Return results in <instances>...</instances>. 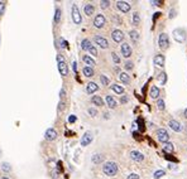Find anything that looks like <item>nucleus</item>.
Wrapping results in <instances>:
<instances>
[{"instance_id": "1", "label": "nucleus", "mask_w": 187, "mask_h": 179, "mask_svg": "<svg viewBox=\"0 0 187 179\" xmlns=\"http://www.w3.org/2000/svg\"><path fill=\"white\" fill-rule=\"evenodd\" d=\"M102 171L105 173L108 177H114L118 173V164L114 161H106L102 165Z\"/></svg>"}, {"instance_id": "2", "label": "nucleus", "mask_w": 187, "mask_h": 179, "mask_svg": "<svg viewBox=\"0 0 187 179\" xmlns=\"http://www.w3.org/2000/svg\"><path fill=\"white\" fill-rule=\"evenodd\" d=\"M72 20H74L75 24H81L82 18H81V13L77 8V5H72Z\"/></svg>"}, {"instance_id": "3", "label": "nucleus", "mask_w": 187, "mask_h": 179, "mask_svg": "<svg viewBox=\"0 0 187 179\" xmlns=\"http://www.w3.org/2000/svg\"><path fill=\"white\" fill-rule=\"evenodd\" d=\"M157 137L161 143H168L169 141V134L167 133V130L164 129H158L157 130Z\"/></svg>"}, {"instance_id": "4", "label": "nucleus", "mask_w": 187, "mask_h": 179, "mask_svg": "<svg viewBox=\"0 0 187 179\" xmlns=\"http://www.w3.org/2000/svg\"><path fill=\"white\" fill-rule=\"evenodd\" d=\"M158 44L162 49H167L168 46H169V39H168V36L166 33H162L161 36L158 38Z\"/></svg>"}, {"instance_id": "5", "label": "nucleus", "mask_w": 187, "mask_h": 179, "mask_svg": "<svg viewBox=\"0 0 187 179\" xmlns=\"http://www.w3.org/2000/svg\"><path fill=\"white\" fill-rule=\"evenodd\" d=\"M105 23H106V19L102 14H98L95 16V19H94V25H95V28H98V29H101L102 27L105 25Z\"/></svg>"}, {"instance_id": "6", "label": "nucleus", "mask_w": 187, "mask_h": 179, "mask_svg": "<svg viewBox=\"0 0 187 179\" xmlns=\"http://www.w3.org/2000/svg\"><path fill=\"white\" fill-rule=\"evenodd\" d=\"M173 36H175V39L177 40V42H179V43L185 42V39H186V32L183 29L173 30Z\"/></svg>"}, {"instance_id": "7", "label": "nucleus", "mask_w": 187, "mask_h": 179, "mask_svg": "<svg viewBox=\"0 0 187 179\" xmlns=\"http://www.w3.org/2000/svg\"><path fill=\"white\" fill-rule=\"evenodd\" d=\"M111 38H113L114 42L122 43L124 40V33L120 29H115V30H113V33H111Z\"/></svg>"}, {"instance_id": "8", "label": "nucleus", "mask_w": 187, "mask_h": 179, "mask_svg": "<svg viewBox=\"0 0 187 179\" xmlns=\"http://www.w3.org/2000/svg\"><path fill=\"white\" fill-rule=\"evenodd\" d=\"M91 141H92V134L90 131H86L84 136L81 137V146H87L89 144H91Z\"/></svg>"}, {"instance_id": "9", "label": "nucleus", "mask_w": 187, "mask_h": 179, "mask_svg": "<svg viewBox=\"0 0 187 179\" xmlns=\"http://www.w3.org/2000/svg\"><path fill=\"white\" fill-rule=\"evenodd\" d=\"M44 136H46V140H48V141H53L54 139H57L58 134H57V131L53 129V127H51V129H48L46 131Z\"/></svg>"}, {"instance_id": "10", "label": "nucleus", "mask_w": 187, "mask_h": 179, "mask_svg": "<svg viewBox=\"0 0 187 179\" xmlns=\"http://www.w3.org/2000/svg\"><path fill=\"white\" fill-rule=\"evenodd\" d=\"M95 43L98 44V46L101 47L102 49H106V48L109 47V42L104 37H101V36H96L95 37Z\"/></svg>"}, {"instance_id": "11", "label": "nucleus", "mask_w": 187, "mask_h": 179, "mask_svg": "<svg viewBox=\"0 0 187 179\" xmlns=\"http://www.w3.org/2000/svg\"><path fill=\"white\" fill-rule=\"evenodd\" d=\"M58 71H60L61 76H67L68 74V66L65 61H58Z\"/></svg>"}, {"instance_id": "12", "label": "nucleus", "mask_w": 187, "mask_h": 179, "mask_svg": "<svg viewBox=\"0 0 187 179\" xmlns=\"http://www.w3.org/2000/svg\"><path fill=\"white\" fill-rule=\"evenodd\" d=\"M120 49H122V54L125 58H129L131 56V47L128 43H123L122 47H120Z\"/></svg>"}, {"instance_id": "13", "label": "nucleus", "mask_w": 187, "mask_h": 179, "mask_svg": "<svg viewBox=\"0 0 187 179\" xmlns=\"http://www.w3.org/2000/svg\"><path fill=\"white\" fill-rule=\"evenodd\" d=\"M116 6H118V9H119L120 12H123V13H128L130 10V4L129 3H126V1H118Z\"/></svg>"}, {"instance_id": "14", "label": "nucleus", "mask_w": 187, "mask_h": 179, "mask_svg": "<svg viewBox=\"0 0 187 179\" xmlns=\"http://www.w3.org/2000/svg\"><path fill=\"white\" fill-rule=\"evenodd\" d=\"M168 126L171 127V129L173 130V131H176V133H179L182 130V126H181V124H179L177 120H171V121L168 122Z\"/></svg>"}, {"instance_id": "15", "label": "nucleus", "mask_w": 187, "mask_h": 179, "mask_svg": "<svg viewBox=\"0 0 187 179\" xmlns=\"http://www.w3.org/2000/svg\"><path fill=\"white\" fill-rule=\"evenodd\" d=\"M130 158L134 161H143L144 160V155L140 153V151H137V150L131 151V153H130Z\"/></svg>"}, {"instance_id": "16", "label": "nucleus", "mask_w": 187, "mask_h": 179, "mask_svg": "<svg viewBox=\"0 0 187 179\" xmlns=\"http://www.w3.org/2000/svg\"><path fill=\"white\" fill-rule=\"evenodd\" d=\"M164 61H166V58H164L163 54H157V56L154 57V59H153L154 64L155 66H158V67H163L164 66Z\"/></svg>"}, {"instance_id": "17", "label": "nucleus", "mask_w": 187, "mask_h": 179, "mask_svg": "<svg viewBox=\"0 0 187 179\" xmlns=\"http://www.w3.org/2000/svg\"><path fill=\"white\" fill-rule=\"evenodd\" d=\"M99 90V86L95 83V82H89L87 86H86V91H87V94H94V92H96Z\"/></svg>"}, {"instance_id": "18", "label": "nucleus", "mask_w": 187, "mask_h": 179, "mask_svg": "<svg viewBox=\"0 0 187 179\" xmlns=\"http://www.w3.org/2000/svg\"><path fill=\"white\" fill-rule=\"evenodd\" d=\"M82 61H84L85 63L87 64V67H91V68H92L94 66H96V62L94 61V59H92V58L90 57V56H87V54H85V56L82 57Z\"/></svg>"}, {"instance_id": "19", "label": "nucleus", "mask_w": 187, "mask_h": 179, "mask_svg": "<svg viewBox=\"0 0 187 179\" xmlns=\"http://www.w3.org/2000/svg\"><path fill=\"white\" fill-rule=\"evenodd\" d=\"M106 104H108V106H109L110 109H115V107H116V101H115V98H114L113 96H110V95L106 96Z\"/></svg>"}, {"instance_id": "20", "label": "nucleus", "mask_w": 187, "mask_h": 179, "mask_svg": "<svg viewBox=\"0 0 187 179\" xmlns=\"http://www.w3.org/2000/svg\"><path fill=\"white\" fill-rule=\"evenodd\" d=\"M91 102L94 105H96V106H104V100L100 97V96H92Z\"/></svg>"}, {"instance_id": "21", "label": "nucleus", "mask_w": 187, "mask_h": 179, "mask_svg": "<svg viewBox=\"0 0 187 179\" xmlns=\"http://www.w3.org/2000/svg\"><path fill=\"white\" fill-rule=\"evenodd\" d=\"M84 10H85V14L86 15H92L94 12H95V6H94L92 4H86Z\"/></svg>"}, {"instance_id": "22", "label": "nucleus", "mask_w": 187, "mask_h": 179, "mask_svg": "<svg viewBox=\"0 0 187 179\" xmlns=\"http://www.w3.org/2000/svg\"><path fill=\"white\" fill-rule=\"evenodd\" d=\"M151 97L155 100V98H158V96H159V88L157 87V86H152V88H151Z\"/></svg>"}, {"instance_id": "23", "label": "nucleus", "mask_w": 187, "mask_h": 179, "mask_svg": "<svg viewBox=\"0 0 187 179\" xmlns=\"http://www.w3.org/2000/svg\"><path fill=\"white\" fill-rule=\"evenodd\" d=\"M91 160H92V163H95V164H100L104 161V155L102 154H95V155L91 158Z\"/></svg>"}, {"instance_id": "24", "label": "nucleus", "mask_w": 187, "mask_h": 179, "mask_svg": "<svg viewBox=\"0 0 187 179\" xmlns=\"http://www.w3.org/2000/svg\"><path fill=\"white\" fill-rule=\"evenodd\" d=\"M82 73H84L85 77H92L94 76V68L91 67H84V70H82Z\"/></svg>"}, {"instance_id": "25", "label": "nucleus", "mask_w": 187, "mask_h": 179, "mask_svg": "<svg viewBox=\"0 0 187 179\" xmlns=\"http://www.w3.org/2000/svg\"><path fill=\"white\" fill-rule=\"evenodd\" d=\"M163 150L166 151V153H173L175 151V145H173L172 143H166L164 146H163Z\"/></svg>"}, {"instance_id": "26", "label": "nucleus", "mask_w": 187, "mask_h": 179, "mask_svg": "<svg viewBox=\"0 0 187 179\" xmlns=\"http://www.w3.org/2000/svg\"><path fill=\"white\" fill-rule=\"evenodd\" d=\"M129 36H130V39L133 40V42H138L139 40V33L137 32V30H130L129 32Z\"/></svg>"}, {"instance_id": "27", "label": "nucleus", "mask_w": 187, "mask_h": 179, "mask_svg": "<svg viewBox=\"0 0 187 179\" xmlns=\"http://www.w3.org/2000/svg\"><path fill=\"white\" fill-rule=\"evenodd\" d=\"M91 46H92V44H91V42H90L89 39H82V42H81V48H82L84 51H89Z\"/></svg>"}, {"instance_id": "28", "label": "nucleus", "mask_w": 187, "mask_h": 179, "mask_svg": "<svg viewBox=\"0 0 187 179\" xmlns=\"http://www.w3.org/2000/svg\"><path fill=\"white\" fill-rule=\"evenodd\" d=\"M119 78H120V81H122L123 83H129V82H130V77H129V74H128V73H124V72H123V73H120V74H119Z\"/></svg>"}, {"instance_id": "29", "label": "nucleus", "mask_w": 187, "mask_h": 179, "mask_svg": "<svg viewBox=\"0 0 187 179\" xmlns=\"http://www.w3.org/2000/svg\"><path fill=\"white\" fill-rule=\"evenodd\" d=\"M111 90H113V91L114 92H116V94L118 95H122V94H124V88L122 87V86H119V85H113L111 86Z\"/></svg>"}, {"instance_id": "30", "label": "nucleus", "mask_w": 187, "mask_h": 179, "mask_svg": "<svg viewBox=\"0 0 187 179\" xmlns=\"http://www.w3.org/2000/svg\"><path fill=\"white\" fill-rule=\"evenodd\" d=\"M61 14H62L61 9L56 8V13H54V24H58L61 22Z\"/></svg>"}, {"instance_id": "31", "label": "nucleus", "mask_w": 187, "mask_h": 179, "mask_svg": "<svg viewBox=\"0 0 187 179\" xmlns=\"http://www.w3.org/2000/svg\"><path fill=\"white\" fill-rule=\"evenodd\" d=\"M139 23H140V16H139V13H134L133 14V24L134 25H139Z\"/></svg>"}, {"instance_id": "32", "label": "nucleus", "mask_w": 187, "mask_h": 179, "mask_svg": "<svg viewBox=\"0 0 187 179\" xmlns=\"http://www.w3.org/2000/svg\"><path fill=\"white\" fill-rule=\"evenodd\" d=\"M1 169H3V171H5V173H9V171L12 170V167H10L9 163H3L1 164Z\"/></svg>"}, {"instance_id": "33", "label": "nucleus", "mask_w": 187, "mask_h": 179, "mask_svg": "<svg viewBox=\"0 0 187 179\" xmlns=\"http://www.w3.org/2000/svg\"><path fill=\"white\" fill-rule=\"evenodd\" d=\"M159 82H161V85H164L166 83V81H167V74L164 73V72H162L161 74H159Z\"/></svg>"}, {"instance_id": "34", "label": "nucleus", "mask_w": 187, "mask_h": 179, "mask_svg": "<svg viewBox=\"0 0 187 179\" xmlns=\"http://www.w3.org/2000/svg\"><path fill=\"white\" fill-rule=\"evenodd\" d=\"M100 81H101V83L104 85V86H108L109 85V78L108 77H106V76H104V74H101V76H100Z\"/></svg>"}, {"instance_id": "35", "label": "nucleus", "mask_w": 187, "mask_h": 179, "mask_svg": "<svg viewBox=\"0 0 187 179\" xmlns=\"http://www.w3.org/2000/svg\"><path fill=\"white\" fill-rule=\"evenodd\" d=\"M166 173H164V170H157V171H154V174H153V177L155 178V179H159V178H162L164 175Z\"/></svg>"}, {"instance_id": "36", "label": "nucleus", "mask_w": 187, "mask_h": 179, "mask_svg": "<svg viewBox=\"0 0 187 179\" xmlns=\"http://www.w3.org/2000/svg\"><path fill=\"white\" fill-rule=\"evenodd\" d=\"M157 106H158L159 110H164L166 109V105H164L163 100H158V101H157Z\"/></svg>"}, {"instance_id": "37", "label": "nucleus", "mask_w": 187, "mask_h": 179, "mask_svg": "<svg viewBox=\"0 0 187 179\" xmlns=\"http://www.w3.org/2000/svg\"><path fill=\"white\" fill-rule=\"evenodd\" d=\"M51 174H52V178L53 179H58V177H60V171H58L57 169H52Z\"/></svg>"}, {"instance_id": "38", "label": "nucleus", "mask_w": 187, "mask_h": 179, "mask_svg": "<svg viewBox=\"0 0 187 179\" xmlns=\"http://www.w3.org/2000/svg\"><path fill=\"white\" fill-rule=\"evenodd\" d=\"M109 5H110V1H108V0H102V1H100V6H101L102 9H106Z\"/></svg>"}, {"instance_id": "39", "label": "nucleus", "mask_w": 187, "mask_h": 179, "mask_svg": "<svg viewBox=\"0 0 187 179\" xmlns=\"http://www.w3.org/2000/svg\"><path fill=\"white\" fill-rule=\"evenodd\" d=\"M124 67H125L126 71H131V70H133V67H134V64H133V62H126Z\"/></svg>"}, {"instance_id": "40", "label": "nucleus", "mask_w": 187, "mask_h": 179, "mask_svg": "<svg viewBox=\"0 0 187 179\" xmlns=\"http://www.w3.org/2000/svg\"><path fill=\"white\" fill-rule=\"evenodd\" d=\"M111 57H113V61L115 62V63H120V58H119V56L114 52V53H111Z\"/></svg>"}, {"instance_id": "41", "label": "nucleus", "mask_w": 187, "mask_h": 179, "mask_svg": "<svg viewBox=\"0 0 187 179\" xmlns=\"http://www.w3.org/2000/svg\"><path fill=\"white\" fill-rule=\"evenodd\" d=\"M89 52H90V53H91V54H92V56H98V49H96V48H95V47H94V46H91V47H90V49H89Z\"/></svg>"}, {"instance_id": "42", "label": "nucleus", "mask_w": 187, "mask_h": 179, "mask_svg": "<svg viewBox=\"0 0 187 179\" xmlns=\"http://www.w3.org/2000/svg\"><path fill=\"white\" fill-rule=\"evenodd\" d=\"M87 111H89V113L91 116H96V115H98V111H96V109H94V107H90Z\"/></svg>"}, {"instance_id": "43", "label": "nucleus", "mask_w": 187, "mask_h": 179, "mask_svg": "<svg viewBox=\"0 0 187 179\" xmlns=\"http://www.w3.org/2000/svg\"><path fill=\"white\" fill-rule=\"evenodd\" d=\"M126 179H139V175L135 174V173H131V174L128 175V178H126Z\"/></svg>"}, {"instance_id": "44", "label": "nucleus", "mask_w": 187, "mask_h": 179, "mask_svg": "<svg viewBox=\"0 0 187 179\" xmlns=\"http://www.w3.org/2000/svg\"><path fill=\"white\" fill-rule=\"evenodd\" d=\"M4 10H5V4L4 3H0V15H3Z\"/></svg>"}, {"instance_id": "45", "label": "nucleus", "mask_w": 187, "mask_h": 179, "mask_svg": "<svg viewBox=\"0 0 187 179\" xmlns=\"http://www.w3.org/2000/svg\"><path fill=\"white\" fill-rule=\"evenodd\" d=\"M68 121H70V122H75L76 121V116L75 115H71L70 118H68Z\"/></svg>"}, {"instance_id": "46", "label": "nucleus", "mask_w": 187, "mask_h": 179, "mask_svg": "<svg viewBox=\"0 0 187 179\" xmlns=\"http://www.w3.org/2000/svg\"><path fill=\"white\" fill-rule=\"evenodd\" d=\"M153 5H161L162 4V1H159V0H153V1H151Z\"/></svg>"}, {"instance_id": "47", "label": "nucleus", "mask_w": 187, "mask_h": 179, "mask_svg": "<svg viewBox=\"0 0 187 179\" xmlns=\"http://www.w3.org/2000/svg\"><path fill=\"white\" fill-rule=\"evenodd\" d=\"M65 95H66V92H65V88H61V92H60V96L62 98L65 97Z\"/></svg>"}, {"instance_id": "48", "label": "nucleus", "mask_w": 187, "mask_h": 179, "mask_svg": "<svg viewBox=\"0 0 187 179\" xmlns=\"http://www.w3.org/2000/svg\"><path fill=\"white\" fill-rule=\"evenodd\" d=\"M126 101H128V97H126V96H124V97L122 98V102H123V104H125Z\"/></svg>"}, {"instance_id": "49", "label": "nucleus", "mask_w": 187, "mask_h": 179, "mask_svg": "<svg viewBox=\"0 0 187 179\" xmlns=\"http://www.w3.org/2000/svg\"><path fill=\"white\" fill-rule=\"evenodd\" d=\"M166 159H169V160H173V161H177L176 159H173V158H172V156H169V155H167V156H166Z\"/></svg>"}, {"instance_id": "50", "label": "nucleus", "mask_w": 187, "mask_h": 179, "mask_svg": "<svg viewBox=\"0 0 187 179\" xmlns=\"http://www.w3.org/2000/svg\"><path fill=\"white\" fill-rule=\"evenodd\" d=\"M63 107H65V104H63V102H60V109L62 110Z\"/></svg>"}, {"instance_id": "51", "label": "nucleus", "mask_w": 187, "mask_h": 179, "mask_svg": "<svg viewBox=\"0 0 187 179\" xmlns=\"http://www.w3.org/2000/svg\"><path fill=\"white\" fill-rule=\"evenodd\" d=\"M185 118H187V109L185 110Z\"/></svg>"}, {"instance_id": "52", "label": "nucleus", "mask_w": 187, "mask_h": 179, "mask_svg": "<svg viewBox=\"0 0 187 179\" xmlns=\"http://www.w3.org/2000/svg\"><path fill=\"white\" fill-rule=\"evenodd\" d=\"M1 179H9V178H8V177H3Z\"/></svg>"}, {"instance_id": "53", "label": "nucleus", "mask_w": 187, "mask_h": 179, "mask_svg": "<svg viewBox=\"0 0 187 179\" xmlns=\"http://www.w3.org/2000/svg\"><path fill=\"white\" fill-rule=\"evenodd\" d=\"M0 154H1V153H0Z\"/></svg>"}]
</instances>
